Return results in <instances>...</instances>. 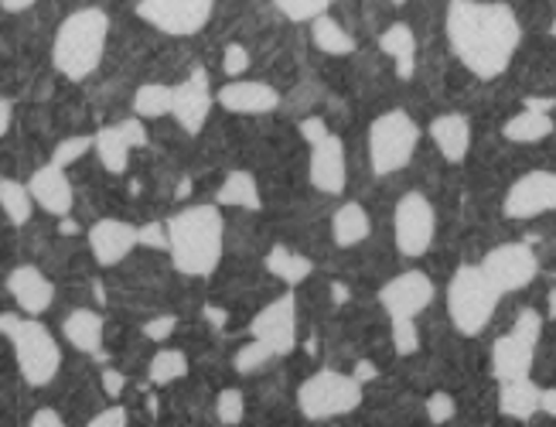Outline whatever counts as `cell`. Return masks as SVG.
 Instances as JSON below:
<instances>
[{
	"label": "cell",
	"mask_w": 556,
	"mask_h": 427,
	"mask_svg": "<svg viewBox=\"0 0 556 427\" xmlns=\"http://www.w3.org/2000/svg\"><path fill=\"white\" fill-rule=\"evenodd\" d=\"M533 360H536V352L529 342L516 339V336H502L495 346H492V373L495 379H522L533 373Z\"/></svg>",
	"instance_id": "obj_23"
},
{
	"label": "cell",
	"mask_w": 556,
	"mask_h": 427,
	"mask_svg": "<svg viewBox=\"0 0 556 427\" xmlns=\"http://www.w3.org/2000/svg\"><path fill=\"white\" fill-rule=\"evenodd\" d=\"M35 4H38V0H0V8H4L8 14H21V11H28Z\"/></svg>",
	"instance_id": "obj_50"
},
{
	"label": "cell",
	"mask_w": 556,
	"mask_h": 427,
	"mask_svg": "<svg viewBox=\"0 0 556 427\" xmlns=\"http://www.w3.org/2000/svg\"><path fill=\"white\" fill-rule=\"evenodd\" d=\"M274 360V352L267 349V346H263V342H247L243 349H239L236 352V369L239 373H256V369H263V366H267Z\"/></svg>",
	"instance_id": "obj_38"
},
{
	"label": "cell",
	"mask_w": 556,
	"mask_h": 427,
	"mask_svg": "<svg viewBox=\"0 0 556 427\" xmlns=\"http://www.w3.org/2000/svg\"><path fill=\"white\" fill-rule=\"evenodd\" d=\"M331 130L325 121H318V116H307V121H301V137L307 140V145H318V140H325Z\"/></svg>",
	"instance_id": "obj_45"
},
{
	"label": "cell",
	"mask_w": 556,
	"mask_h": 427,
	"mask_svg": "<svg viewBox=\"0 0 556 427\" xmlns=\"http://www.w3.org/2000/svg\"><path fill=\"white\" fill-rule=\"evenodd\" d=\"M11 342H14V360H17L24 384L28 387L52 384L59 366H62V349H59L52 331H48L41 322L28 318V322H21L17 336Z\"/></svg>",
	"instance_id": "obj_7"
},
{
	"label": "cell",
	"mask_w": 556,
	"mask_h": 427,
	"mask_svg": "<svg viewBox=\"0 0 556 427\" xmlns=\"http://www.w3.org/2000/svg\"><path fill=\"white\" fill-rule=\"evenodd\" d=\"M352 376L358 379V384H366V379H369V376H376V366H372V363H358Z\"/></svg>",
	"instance_id": "obj_52"
},
{
	"label": "cell",
	"mask_w": 556,
	"mask_h": 427,
	"mask_svg": "<svg viewBox=\"0 0 556 427\" xmlns=\"http://www.w3.org/2000/svg\"><path fill=\"white\" fill-rule=\"evenodd\" d=\"M509 336H516V339H522V342H529L536 349L540 339H543V315L536 312V307H522V312L516 315V322H513Z\"/></svg>",
	"instance_id": "obj_36"
},
{
	"label": "cell",
	"mask_w": 556,
	"mask_h": 427,
	"mask_svg": "<svg viewBox=\"0 0 556 427\" xmlns=\"http://www.w3.org/2000/svg\"><path fill=\"white\" fill-rule=\"evenodd\" d=\"M498 291L478 264L457 267L447 284V318L462 336H481L498 307Z\"/></svg>",
	"instance_id": "obj_4"
},
{
	"label": "cell",
	"mask_w": 556,
	"mask_h": 427,
	"mask_svg": "<svg viewBox=\"0 0 556 427\" xmlns=\"http://www.w3.org/2000/svg\"><path fill=\"white\" fill-rule=\"evenodd\" d=\"M331 4H334V0H331Z\"/></svg>",
	"instance_id": "obj_57"
},
{
	"label": "cell",
	"mask_w": 556,
	"mask_h": 427,
	"mask_svg": "<svg viewBox=\"0 0 556 427\" xmlns=\"http://www.w3.org/2000/svg\"><path fill=\"white\" fill-rule=\"evenodd\" d=\"M509 219H536L543 212H556V172H529L522 175L502 202Z\"/></svg>",
	"instance_id": "obj_13"
},
{
	"label": "cell",
	"mask_w": 556,
	"mask_h": 427,
	"mask_svg": "<svg viewBox=\"0 0 556 427\" xmlns=\"http://www.w3.org/2000/svg\"><path fill=\"white\" fill-rule=\"evenodd\" d=\"M143 145H148V130H143V121H137V116H130V121L116 124V127H103L96 134V154H100L103 168L113 175L127 172L130 151L143 148Z\"/></svg>",
	"instance_id": "obj_17"
},
{
	"label": "cell",
	"mask_w": 556,
	"mask_h": 427,
	"mask_svg": "<svg viewBox=\"0 0 556 427\" xmlns=\"http://www.w3.org/2000/svg\"><path fill=\"white\" fill-rule=\"evenodd\" d=\"M253 339L267 346L274 355H287L298 346V298L294 294H280L270 301L250 325Z\"/></svg>",
	"instance_id": "obj_12"
},
{
	"label": "cell",
	"mask_w": 556,
	"mask_h": 427,
	"mask_svg": "<svg viewBox=\"0 0 556 427\" xmlns=\"http://www.w3.org/2000/svg\"><path fill=\"white\" fill-rule=\"evenodd\" d=\"M393 349L400 355H414L420 349V331L417 322H393Z\"/></svg>",
	"instance_id": "obj_40"
},
{
	"label": "cell",
	"mask_w": 556,
	"mask_h": 427,
	"mask_svg": "<svg viewBox=\"0 0 556 427\" xmlns=\"http://www.w3.org/2000/svg\"><path fill=\"white\" fill-rule=\"evenodd\" d=\"M0 209L8 212V219L14 226L28 223L31 212H35V199L28 192V185L17 181V178H4V181H0Z\"/></svg>",
	"instance_id": "obj_32"
},
{
	"label": "cell",
	"mask_w": 556,
	"mask_h": 427,
	"mask_svg": "<svg viewBox=\"0 0 556 427\" xmlns=\"http://www.w3.org/2000/svg\"><path fill=\"white\" fill-rule=\"evenodd\" d=\"M369 233H372V219H369V212H366V205H362V202H345L342 209L334 212V219H331L334 247L352 250L362 240H369Z\"/></svg>",
	"instance_id": "obj_26"
},
{
	"label": "cell",
	"mask_w": 556,
	"mask_h": 427,
	"mask_svg": "<svg viewBox=\"0 0 556 427\" xmlns=\"http://www.w3.org/2000/svg\"><path fill=\"white\" fill-rule=\"evenodd\" d=\"M430 140L447 164H462L471 151V124L462 113H444L430 124Z\"/></svg>",
	"instance_id": "obj_21"
},
{
	"label": "cell",
	"mask_w": 556,
	"mask_h": 427,
	"mask_svg": "<svg viewBox=\"0 0 556 427\" xmlns=\"http://www.w3.org/2000/svg\"><path fill=\"white\" fill-rule=\"evenodd\" d=\"M62 336L72 349H79L86 355H96L103 360V336H106V325L100 312H89V307H76L65 322H62Z\"/></svg>",
	"instance_id": "obj_22"
},
{
	"label": "cell",
	"mask_w": 556,
	"mask_h": 427,
	"mask_svg": "<svg viewBox=\"0 0 556 427\" xmlns=\"http://www.w3.org/2000/svg\"><path fill=\"white\" fill-rule=\"evenodd\" d=\"M250 68V52L243 49V45H226V52H223V73L229 79H239Z\"/></svg>",
	"instance_id": "obj_41"
},
{
	"label": "cell",
	"mask_w": 556,
	"mask_h": 427,
	"mask_svg": "<svg viewBox=\"0 0 556 427\" xmlns=\"http://www.w3.org/2000/svg\"><path fill=\"white\" fill-rule=\"evenodd\" d=\"M553 32H556V25H553Z\"/></svg>",
	"instance_id": "obj_56"
},
{
	"label": "cell",
	"mask_w": 556,
	"mask_h": 427,
	"mask_svg": "<svg viewBox=\"0 0 556 427\" xmlns=\"http://www.w3.org/2000/svg\"><path fill=\"white\" fill-rule=\"evenodd\" d=\"M433 301V280L424 271H406L396 274L386 288L379 291V304L382 312L393 322H417V315H424Z\"/></svg>",
	"instance_id": "obj_11"
},
{
	"label": "cell",
	"mask_w": 556,
	"mask_h": 427,
	"mask_svg": "<svg viewBox=\"0 0 556 427\" xmlns=\"http://www.w3.org/2000/svg\"><path fill=\"white\" fill-rule=\"evenodd\" d=\"M14 124V106L8 100H0V137H4Z\"/></svg>",
	"instance_id": "obj_49"
},
{
	"label": "cell",
	"mask_w": 556,
	"mask_h": 427,
	"mask_svg": "<svg viewBox=\"0 0 556 427\" xmlns=\"http://www.w3.org/2000/svg\"><path fill=\"white\" fill-rule=\"evenodd\" d=\"M212 103H215V92L208 86V76L205 68H195L185 83L175 86V97H172V116L178 121V127L185 134H199L208 121L212 113Z\"/></svg>",
	"instance_id": "obj_15"
},
{
	"label": "cell",
	"mask_w": 556,
	"mask_h": 427,
	"mask_svg": "<svg viewBox=\"0 0 556 427\" xmlns=\"http://www.w3.org/2000/svg\"><path fill=\"white\" fill-rule=\"evenodd\" d=\"M529 110H536V113H549L553 110V100H526Z\"/></svg>",
	"instance_id": "obj_53"
},
{
	"label": "cell",
	"mask_w": 556,
	"mask_h": 427,
	"mask_svg": "<svg viewBox=\"0 0 556 427\" xmlns=\"http://www.w3.org/2000/svg\"><path fill=\"white\" fill-rule=\"evenodd\" d=\"M540 400H543V390L529 376L505 379L502 390H498V411L513 420H529L540 411Z\"/></svg>",
	"instance_id": "obj_24"
},
{
	"label": "cell",
	"mask_w": 556,
	"mask_h": 427,
	"mask_svg": "<svg viewBox=\"0 0 556 427\" xmlns=\"http://www.w3.org/2000/svg\"><path fill=\"white\" fill-rule=\"evenodd\" d=\"M549 318H556V291L549 294Z\"/></svg>",
	"instance_id": "obj_54"
},
{
	"label": "cell",
	"mask_w": 556,
	"mask_h": 427,
	"mask_svg": "<svg viewBox=\"0 0 556 427\" xmlns=\"http://www.w3.org/2000/svg\"><path fill=\"white\" fill-rule=\"evenodd\" d=\"M178 328V318L172 315H161V318H151L148 325H143V336L154 339V342H164V339H172V331Z\"/></svg>",
	"instance_id": "obj_43"
},
{
	"label": "cell",
	"mask_w": 556,
	"mask_h": 427,
	"mask_svg": "<svg viewBox=\"0 0 556 427\" xmlns=\"http://www.w3.org/2000/svg\"><path fill=\"white\" fill-rule=\"evenodd\" d=\"M89 151H96V137H89V134L65 137L62 145L55 148V154H52V164H59V168H68V164H76Z\"/></svg>",
	"instance_id": "obj_35"
},
{
	"label": "cell",
	"mask_w": 556,
	"mask_h": 427,
	"mask_svg": "<svg viewBox=\"0 0 556 427\" xmlns=\"http://www.w3.org/2000/svg\"><path fill=\"white\" fill-rule=\"evenodd\" d=\"M420 145V127L406 110H390L372 121L369 127V164L376 175L403 172Z\"/></svg>",
	"instance_id": "obj_5"
},
{
	"label": "cell",
	"mask_w": 556,
	"mask_h": 427,
	"mask_svg": "<svg viewBox=\"0 0 556 427\" xmlns=\"http://www.w3.org/2000/svg\"><path fill=\"white\" fill-rule=\"evenodd\" d=\"M444 32L451 52L478 79H498L513 65L522 41L516 11L489 0H451Z\"/></svg>",
	"instance_id": "obj_1"
},
{
	"label": "cell",
	"mask_w": 556,
	"mask_h": 427,
	"mask_svg": "<svg viewBox=\"0 0 556 427\" xmlns=\"http://www.w3.org/2000/svg\"><path fill=\"white\" fill-rule=\"evenodd\" d=\"M172 97H175V86L143 83L134 92V116L137 121H161L164 113H172Z\"/></svg>",
	"instance_id": "obj_30"
},
{
	"label": "cell",
	"mask_w": 556,
	"mask_h": 427,
	"mask_svg": "<svg viewBox=\"0 0 556 427\" xmlns=\"http://www.w3.org/2000/svg\"><path fill=\"white\" fill-rule=\"evenodd\" d=\"M21 322H24V318H17V315H0V336L14 339V336H17V328H21Z\"/></svg>",
	"instance_id": "obj_48"
},
{
	"label": "cell",
	"mask_w": 556,
	"mask_h": 427,
	"mask_svg": "<svg viewBox=\"0 0 556 427\" xmlns=\"http://www.w3.org/2000/svg\"><path fill=\"white\" fill-rule=\"evenodd\" d=\"M124 387H127V376H124V373H116V369H106V373H103V393H106L110 400H116L119 393H124Z\"/></svg>",
	"instance_id": "obj_46"
},
{
	"label": "cell",
	"mask_w": 556,
	"mask_h": 427,
	"mask_svg": "<svg viewBox=\"0 0 556 427\" xmlns=\"http://www.w3.org/2000/svg\"><path fill=\"white\" fill-rule=\"evenodd\" d=\"M390 4H403V0H390Z\"/></svg>",
	"instance_id": "obj_55"
},
{
	"label": "cell",
	"mask_w": 556,
	"mask_h": 427,
	"mask_svg": "<svg viewBox=\"0 0 556 427\" xmlns=\"http://www.w3.org/2000/svg\"><path fill=\"white\" fill-rule=\"evenodd\" d=\"M110 38V17L100 8H83L72 11L52 41V65L72 83L89 79L103 62Z\"/></svg>",
	"instance_id": "obj_3"
},
{
	"label": "cell",
	"mask_w": 556,
	"mask_h": 427,
	"mask_svg": "<svg viewBox=\"0 0 556 427\" xmlns=\"http://www.w3.org/2000/svg\"><path fill=\"white\" fill-rule=\"evenodd\" d=\"M311 38L325 55H334V59H345V55L355 52V38L328 14H321L318 21H311Z\"/></svg>",
	"instance_id": "obj_29"
},
{
	"label": "cell",
	"mask_w": 556,
	"mask_h": 427,
	"mask_svg": "<svg viewBox=\"0 0 556 427\" xmlns=\"http://www.w3.org/2000/svg\"><path fill=\"white\" fill-rule=\"evenodd\" d=\"M215 103L236 116H263L280 106V92L260 79H232L215 92Z\"/></svg>",
	"instance_id": "obj_16"
},
{
	"label": "cell",
	"mask_w": 556,
	"mask_h": 427,
	"mask_svg": "<svg viewBox=\"0 0 556 427\" xmlns=\"http://www.w3.org/2000/svg\"><path fill=\"white\" fill-rule=\"evenodd\" d=\"M215 414H219V420L226 427H236L239 420H243V414H247L243 390H223L219 397H215Z\"/></svg>",
	"instance_id": "obj_37"
},
{
	"label": "cell",
	"mask_w": 556,
	"mask_h": 427,
	"mask_svg": "<svg viewBox=\"0 0 556 427\" xmlns=\"http://www.w3.org/2000/svg\"><path fill=\"white\" fill-rule=\"evenodd\" d=\"M31 427H68V424L62 420V414H59V411H52V407H41V411H35V417H31Z\"/></svg>",
	"instance_id": "obj_47"
},
{
	"label": "cell",
	"mask_w": 556,
	"mask_h": 427,
	"mask_svg": "<svg viewBox=\"0 0 556 427\" xmlns=\"http://www.w3.org/2000/svg\"><path fill=\"white\" fill-rule=\"evenodd\" d=\"M307 178L311 185L325 196H342L349 181V161H345V145L342 137L328 134L318 145H311L307 158Z\"/></svg>",
	"instance_id": "obj_14"
},
{
	"label": "cell",
	"mask_w": 556,
	"mask_h": 427,
	"mask_svg": "<svg viewBox=\"0 0 556 427\" xmlns=\"http://www.w3.org/2000/svg\"><path fill=\"white\" fill-rule=\"evenodd\" d=\"M8 291L11 298L17 301V307L28 318H38L45 315L48 307H52L55 301V288H52V280H48L38 267L31 264H21L8 274Z\"/></svg>",
	"instance_id": "obj_19"
},
{
	"label": "cell",
	"mask_w": 556,
	"mask_h": 427,
	"mask_svg": "<svg viewBox=\"0 0 556 427\" xmlns=\"http://www.w3.org/2000/svg\"><path fill=\"white\" fill-rule=\"evenodd\" d=\"M28 192L35 199V205H41L48 216H68L72 205H76V192H72V181L65 175V168L59 164H45L28 178Z\"/></svg>",
	"instance_id": "obj_20"
},
{
	"label": "cell",
	"mask_w": 556,
	"mask_h": 427,
	"mask_svg": "<svg viewBox=\"0 0 556 427\" xmlns=\"http://www.w3.org/2000/svg\"><path fill=\"white\" fill-rule=\"evenodd\" d=\"M267 271L274 274V277H280L287 288H298L301 280H307L311 277V260L307 256H301V253H294V250H287V247H274L270 253H267Z\"/></svg>",
	"instance_id": "obj_31"
},
{
	"label": "cell",
	"mask_w": 556,
	"mask_h": 427,
	"mask_svg": "<svg viewBox=\"0 0 556 427\" xmlns=\"http://www.w3.org/2000/svg\"><path fill=\"white\" fill-rule=\"evenodd\" d=\"M215 205H229V209H250L256 212L260 209V185L250 172H232L226 175V181L219 185V192H215Z\"/></svg>",
	"instance_id": "obj_27"
},
{
	"label": "cell",
	"mask_w": 556,
	"mask_h": 427,
	"mask_svg": "<svg viewBox=\"0 0 556 427\" xmlns=\"http://www.w3.org/2000/svg\"><path fill=\"white\" fill-rule=\"evenodd\" d=\"M137 243L148 250H167V223H148L137 229Z\"/></svg>",
	"instance_id": "obj_42"
},
{
	"label": "cell",
	"mask_w": 556,
	"mask_h": 427,
	"mask_svg": "<svg viewBox=\"0 0 556 427\" xmlns=\"http://www.w3.org/2000/svg\"><path fill=\"white\" fill-rule=\"evenodd\" d=\"M215 11V0H140L137 17L143 25L157 28L161 35L188 38L199 35Z\"/></svg>",
	"instance_id": "obj_9"
},
{
	"label": "cell",
	"mask_w": 556,
	"mask_h": 427,
	"mask_svg": "<svg viewBox=\"0 0 556 427\" xmlns=\"http://www.w3.org/2000/svg\"><path fill=\"white\" fill-rule=\"evenodd\" d=\"M167 223V253L185 277H208L226 250V216L215 202L188 205Z\"/></svg>",
	"instance_id": "obj_2"
},
{
	"label": "cell",
	"mask_w": 556,
	"mask_h": 427,
	"mask_svg": "<svg viewBox=\"0 0 556 427\" xmlns=\"http://www.w3.org/2000/svg\"><path fill=\"white\" fill-rule=\"evenodd\" d=\"M454 414H457V400L451 393H444V390L430 393V400H427V417H430V424L441 427V424L454 420Z\"/></svg>",
	"instance_id": "obj_39"
},
{
	"label": "cell",
	"mask_w": 556,
	"mask_h": 427,
	"mask_svg": "<svg viewBox=\"0 0 556 427\" xmlns=\"http://www.w3.org/2000/svg\"><path fill=\"white\" fill-rule=\"evenodd\" d=\"M137 226L124 219H100L89 229V250L96 256V264L116 267L119 260H127L137 250Z\"/></svg>",
	"instance_id": "obj_18"
},
{
	"label": "cell",
	"mask_w": 556,
	"mask_h": 427,
	"mask_svg": "<svg viewBox=\"0 0 556 427\" xmlns=\"http://www.w3.org/2000/svg\"><path fill=\"white\" fill-rule=\"evenodd\" d=\"M148 376H151V384H157V387L178 384V379L188 376V355L181 349H157L154 360H151Z\"/></svg>",
	"instance_id": "obj_33"
},
{
	"label": "cell",
	"mask_w": 556,
	"mask_h": 427,
	"mask_svg": "<svg viewBox=\"0 0 556 427\" xmlns=\"http://www.w3.org/2000/svg\"><path fill=\"white\" fill-rule=\"evenodd\" d=\"M86 427H127V411L116 403V407H106V411L96 414Z\"/></svg>",
	"instance_id": "obj_44"
},
{
	"label": "cell",
	"mask_w": 556,
	"mask_h": 427,
	"mask_svg": "<svg viewBox=\"0 0 556 427\" xmlns=\"http://www.w3.org/2000/svg\"><path fill=\"white\" fill-rule=\"evenodd\" d=\"M362 403V384L349 373L321 369L307 376L298 390V407L307 420H331L345 417Z\"/></svg>",
	"instance_id": "obj_6"
},
{
	"label": "cell",
	"mask_w": 556,
	"mask_h": 427,
	"mask_svg": "<svg viewBox=\"0 0 556 427\" xmlns=\"http://www.w3.org/2000/svg\"><path fill=\"white\" fill-rule=\"evenodd\" d=\"M438 236V212L424 192H406L393 212V240L403 256H424Z\"/></svg>",
	"instance_id": "obj_8"
},
{
	"label": "cell",
	"mask_w": 556,
	"mask_h": 427,
	"mask_svg": "<svg viewBox=\"0 0 556 427\" xmlns=\"http://www.w3.org/2000/svg\"><path fill=\"white\" fill-rule=\"evenodd\" d=\"M331 0H277V11L294 21V25H307V21H318L321 14H328Z\"/></svg>",
	"instance_id": "obj_34"
},
{
	"label": "cell",
	"mask_w": 556,
	"mask_h": 427,
	"mask_svg": "<svg viewBox=\"0 0 556 427\" xmlns=\"http://www.w3.org/2000/svg\"><path fill=\"white\" fill-rule=\"evenodd\" d=\"M379 49L396 62V76L400 79H414L417 73V38H414V28L396 21L390 25L382 35H379Z\"/></svg>",
	"instance_id": "obj_25"
},
{
	"label": "cell",
	"mask_w": 556,
	"mask_h": 427,
	"mask_svg": "<svg viewBox=\"0 0 556 427\" xmlns=\"http://www.w3.org/2000/svg\"><path fill=\"white\" fill-rule=\"evenodd\" d=\"M540 411H543V414H549V417H556V387L543 390V400H540Z\"/></svg>",
	"instance_id": "obj_51"
},
{
	"label": "cell",
	"mask_w": 556,
	"mask_h": 427,
	"mask_svg": "<svg viewBox=\"0 0 556 427\" xmlns=\"http://www.w3.org/2000/svg\"><path fill=\"white\" fill-rule=\"evenodd\" d=\"M481 274L492 280V288L498 294H516L536 280L540 274V256L529 243H502L485 253L481 260Z\"/></svg>",
	"instance_id": "obj_10"
},
{
	"label": "cell",
	"mask_w": 556,
	"mask_h": 427,
	"mask_svg": "<svg viewBox=\"0 0 556 427\" xmlns=\"http://www.w3.org/2000/svg\"><path fill=\"white\" fill-rule=\"evenodd\" d=\"M553 134V116L549 113H536V110H522L513 121H505L502 137L513 140V145H536V140Z\"/></svg>",
	"instance_id": "obj_28"
}]
</instances>
